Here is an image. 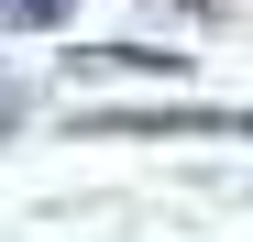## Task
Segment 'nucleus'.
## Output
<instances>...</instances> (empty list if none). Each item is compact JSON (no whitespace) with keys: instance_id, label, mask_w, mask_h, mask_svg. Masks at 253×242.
Returning <instances> with one entry per match:
<instances>
[{"instance_id":"2","label":"nucleus","mask_w":253,"mask_h":242,"mask_svg":"<svg viewBox=\"0 0 253 242\" xmlns=\"http://www.w3.org/2000/svg\"><path fill=\"white\" fill-rule=\"evenodd\" d=\"M44 22H66V0H0V33H44Z\"/></svg>"},{"instance_id":"1","label":"nucleus","mask_w":253,"mask_h":242,"mask_svg":"<svg viewBox=\"0 0 253 242\" xmlns=\"http://www.w3.org/2000/svg\"><path fill=\"white\" fill-rule=\"evenodd\" d=\"M88 132H253V110H88Z\"/></svg>"}]
</instances>
